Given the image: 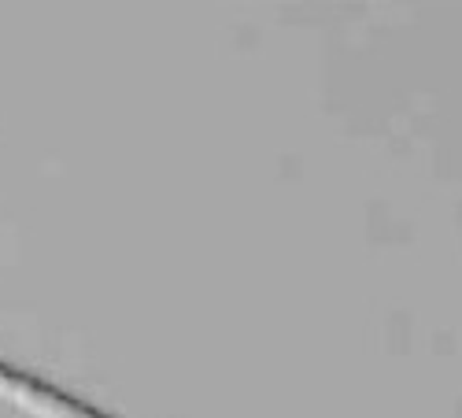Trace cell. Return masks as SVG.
<instances>
[{"mask_svg":"<svg viewBox=\"0 0 462 418\" xmlns=\"http://www.w3.org/2000/svg\"><path fill=\"white\" fill-rule=\"evenodd\" d=\"M0 404L15 407L26 418H111L100 407L63 393L45 377H33L5 359H0Z\"/></svg>","mask_w":462,"mask_h":418,"instance_id":"1","label":"cell"}]
</instances>
